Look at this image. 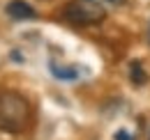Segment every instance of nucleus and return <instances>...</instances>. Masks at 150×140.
<instances>
[{
    "label": "nucleus",
    "mask_w": 150,
    "mask_h": 140,
    "mask_svg": "<svg viewBox=\"0 0 150 140\" xmlns=\"http://www.w3.org/2000/svg\"><path fill=\"white\" fill-rule=\"evenodd\" d=\"M33 120L30 101L16 90L0 88V131L2 133H23Z\"/></svg>",
    "instance_id": "obj_1"
},
{
    "label": "nucleus",
    "mask_w": 150,
    "mask_h": 140,
    "mask_svg": "<svg viewBox=\"0 0 150 140\" xmlns=\"http://www.w3.org/2000/svg\"><path fill=\"white\" fill-rule=\"evenodd\" d=\"M106 16V9L90 0H69L62 7V18L74 25H97Z\"/></svg>",
    "instance_id": "obj_2"
},
{
    "label": "nucleus",
    "mask_w": 150,
    "mask_h": 140,
    "mask_svg": "<svg viewBox=\"0 0 150 140\" xmlns=\"http://www.w3.org/2000/svg\"><path fill=\"white\" fill-rule=\"evenodd\" d=\"M5 12L12 18H16V21H33V18H37V12L25 0H9L7 7H5Z\"/></svg>",
    "instance_id": "obj_3"
},
{
    "label": "nucleus",
    "mask_w": 150,
    "mask_h": 140,
    "mask_svg": "<svg viewBox=\"0 0 150 140\" xmlns=\"http://www.w3.org/2000/svg\"><path fill=\"white\" fill-rule=\"evenodd\" d=\"M49 69H51V74L56 76L58 80H76V78H79V71H76L74 67H60V64L53 62Z\"/></svg>",
    "instance_id": "obj_4"
},
{
    "label": "nucleus",
    "mask_w": 150,
    "mask_h": 140,
    "mask_svg": "<svg viewBox=\"0 0 150 140\" xmlns=\"http://www.w3.org/2000/svg\"><path fill=\"white\" fill-rule=\"evenodd\" d=\"M129 78H132L134 85H146L148 83V74H146L141 62H132L129 64Z\"/></svg>",
    "instance_id": "obj_5"
},
{
    "label": "nucleus",
    "mask_w": 150,
    "mask_h": 140,
    "mask_svg": "<svg viewBox=\"0 0 150 140\" xmlns=\"http://www.w3.org/2000/svg\"><path fill=\"white\" fill-rule=\"evenodd\" d=\"M90 2H95V5H99V7H120L125 0H90Z\"/></svg>",
    "instance_id": "obj_6"
},
{
    "label": "nucleus",
    "mask_w": 150,
    "mask_h": 140,
    "mask_svg": "<svg viewBox=\"0 0 150 140\" xmlns=\"http://www.w3.org/2000/svg\"><path fill=\"white\" fill-rule=\"evenodd\" d=\"M115 140H134V138H132L127 131H118V133H115Z\"/></svg>",
    "instance_id": "obj_7"
},
{
    "label": "nucleus",
    "mask_w": 150,
    "mask_h": 140,
    "mask_svg": "<svg viewBox=\"0 0 150 140\" xmlns=\"http://www.w3.org/2000/svg\"><path fill=\"white\" fill-rule=\"evenodd\" d=\"M44 2H46V0H44Z\"/></svg>",
    "instance_id": "obj_8"
}]
</instances>
